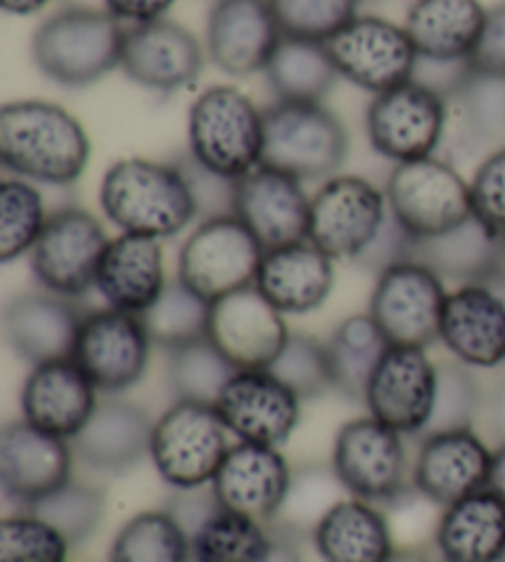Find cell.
I'll return each instance as SVG.
<instances>
[{"label": "cell", "mask_w": 505, "mask_h": 562, "mask_svg": "<svg viewBox=\"0 0 505 562\" xmlns=\"http://www.w3.org/2000/svg\"><path fill=\"white\" fill-rule=\"evenodd\" d=\"M92 158L82 122L45 99H20L0 109V164L13 178L67 188L85 176Z\"/></svg>", "instance_id": "1"}, {"label": "cell", "mask_w": 505, "mask_h": 562, "mask_svg": "<svg viewBox=\"0 0 505 562\" xmlns=\"http://www.w3.org/2000/svg\"><path fill=\"white\" fill-rule=\"evenodd\" d=\"M101 213L119 233L170 239L200 215L193 188L180 166L150 158H121L99 186Z\"/></svg>", "instance_id": "2"}, {"label": "cell", "mask_w": 505, "mask_h": 562, "mask_svg": "<svg viewBox=\"0 0 505 562\" xmlns=\"http://www.w3.org/2000/svg\"><path fill=\"white\" fill-rule=\"evenodd\" d=\"M124 43L126 25L106 8L65 5L37 25L30 55L49 82L85 89L121 69Z\"/></svg>", "instance_id": "3"}, {"label": "cell", "mask_w": 505, "mask_h": 562, "mask_svg": "<svg viewBox=\"0 0 505 562\" xmlns=\"http://www.w3.org/2000/svg\"><path fill=\"white\" fill-rule=\"evenodd\" d=\"M188 154L227 180L265 164V112L242 89L212 85L190 104Z\"/></svg>", "instance_id": "4"}, {"label": "cell", "mask_w": 505, "mask_h": 562, "mask_svg": "<svg viewBox=\"0 0 505 562\" xmlns=\"http://www.w3.org/2000/svg\"><path fill=\"white\" fill-rule=\"evenodd\" d=\"M348 146L346 126L323 102H274L265 109V166L301 183L338 176Z\"/></svg>", "instance_id": "5"}, {"label": "cell", "mask_w": 505, "mask_h": 562, "mask_svg": "<svg viewBox=\"0 0 505 562\" xmlns=\"http://www.w3.org/2000/svg\"><path fill=\"white\" fill-rule=\"evenodd\" d=\"M229 437L215 405L173 400L156 419L148 457L170 488L202 491L212 486L232 449Z\"/></svg>", "instance_id": "6"}, {"label": "cell", "mask_w": 505, "mask_h": 562, "mask_svg": "<svg viewBox=\"0 0 505 562\" xmlns=\"http://www.w3.org/2000/svg\"><path fill=\"white\" fill-rule=\"evenodd\" d=\"M330 469L352 498L385 506L414 488L404 435L372 415L346 422L333 439Z\"/></svg>", "instance_id": "7"}, {"label": "cell", "mask_w": 505, "mask_h": 562, "mask_svg": "<svg viewBox=\"0 0 505 562\" xmlns=\"http://www.w3.org/2000/svg\"><path fill=\"white\" fill-rule=\"evenodd\" d=\"M265 245L237 215L200 220L178 252V279L210 304L257 281Z\"/></svg>", "instance_id": "8"}, {"label": "cell", "mask_w": 505, "mask_h": 562, "mask_svg": "<svg viewBox=\"0 0 505 562\" xmlns=\"http://www.w3.org/2000/svg\"><path fill=\"white\" fill-rule=\"evenodd\" d=\"M385 195L392 217L414 243L447 233L473 215L469 180L439 156L397 164Z\"/></svg>", "instance_id": "9"}, {"label": "cell", "mask_w": 505, "mask_h": 562, "mask_svg": "<svg viewBox=\"0 0 505 562\" xmlns=\"http://www.w3.org/2000/svg\"><path fill=\"white\" fill-rule=\"evenodd\" d=\"M390 217L385 190L360 176H333L311 195L308 239L330 259H358Z\"/></svg>", "instance_id": "10"}, {"label": "cell", "mask_w": 505, "mask_h": 562, "mask_svg": "<svg viewBox=\"0 0 505 562\" xmlns=\"http://www.w3.org/2000/svg\"><path fill=\"white\" fill-rule=\"evenodd\" d=\"M447 281L417 259L382 269L370 294L368 314L390 346L429 348L439 344Z\"/></svg>", "instance_id": "11"}, {"label": "cell", "mask_w": 505, "mask_h": 562, "mask_svg": "<svg viewBox=\"0 0 505 562\" xmlns=\"http://www.w3.org/2000/svg\"><path fill=\"white\" fill-rule=\"evenodd\" d=\"M111 237L99 217L85 207L49 213L43 237L30 252V269L40 289L67 299H82L97 284V272Z\"/></svg>", "instance_id": "12"}, {"label": "cell", "mask_w": 505, "mask_h": 562, "mask_svg": "<svg viewBox=\"0 0 505 562\" xmlns=\"http://www.w3.org/2000/svg\"><path fill=\"white\" fill-rule=\"evenodd\" d=\"M447 128V99L417 82L375 94L366 112V132L375 154L392 164L439 154Z\"/></svg>", "instance_id": "13"}, {"label": "cell", "mask_w": 505, "mask_h": 562, "mask_svg": "<svg viewBox=\"0 0 505 562\" xmlns=\"http://www.w3.org/2000/svg\"><path fill=\"white\" fill-rule=\"evenodd\" d=\"M326 49L340 79L366 89L372 97L412 82L417 47L404 25L378 15H358L326 40Z\"/></svg>", "instance_id": "14"}, {"label": "cell", "mask_w": 505, "mask_h": 562, "mask_svg": "<svg viewBox=\"0 0 505 562\" xmlns=\"http://www.w3.org/2000/svg\"><path fill=\"white\" fill-rule=\"evenodd\" d=\"M150 340L144 318L119 308L87 311L72 360L85 370L99 393H126L144 380L150 360Z\"/></svg>", "instance_id": "15"}, {"label": "cell", "mask_w": 505, "mask_h": 562, "mask_svg": "<svg viewBox=\"0 0 505 562\" xmlns=\"http://www.w3.org/2000/svg\"><path fill=\"white\" fill-rule=\"evenodd\" d=\"M437 373L439 363L429 358L427 348L390 346L370 378L362 405L382 425L419 439L434 413Z\"/></svg>", "instance_id": "16"}, {"label": "cell", "mask_w": 505, "mask_h": 562, "mask_svg": "<svg viewBox=\"0 0 505 562\" xmlns=\"http://www.w3.org/2000/svg\"><path fill=\"white\" fill-rule=\"evenodd\" d=\"M205 59V45L186 25L160 18L126 27L121 72L148 92L176 94L198 85Z\"/></svg>", "instance_id": "17"}, {"label": "cell", "mask_w": 505, "mask_h": 562, "mask_svg": "<svg viewBox=\"0 0 505 562\" xmlns=\"http://www.w3.org/2000/svg\"><path fill=\"white\" fill-rule=\"evenodd\" d=\"M289 336L287 316L255 284L217 299L210 308L207 338L237 370H267Z\"/></svg>", "instance_id": "18"}, {"label": "cell", "mask_w": 505, "mask_h": 562, "mask_svg": "<svg viewBox=\"0 0 505 562\" xmlns=\"http://www.w3.org/2000/svg\"><path fill=\"white\" fill-rule=\"evenodd\" d=\"M294 469L279 447L237 441L227 451L210 491L220 508L261 524H274L287 504Z\"/></svg>", "instance_id": "19"}, {"label": "cell", "mask_w": 505, "mask_h": 562, "mask_svg": "<svg viewBox=\"0 0 505 562\" xmlns=\"http://www.w3.org/2000/svg\"><path fill=\"white\" fill-rule=\"evenodd\" d=\"M493 449L473 429L431 431L419 437L412 486L427 504L447 508L486 488Z\"/></svg>", "instance_id": "20"}, {"label": "cell", "mask_w": 505, "mask_h": 562, "mask_svg": "<svg viewBox=\"0 0 505 562\" xmlns=\"http://www.w3.org/2000/svg\"><path fill=\"white\" fill-rule=\"evenodd\" d=\"M301 405L271 370H237L215 407L237 441L281 447L299 427Z\"/></svg>", "instance_id": "21"}, {"label": "cell", "mask_w": 505, "mask_h": 562, "mask_svg": "<svg viewBox=\"0 0 505 562\" xmlns=\"http://www.w3.org/2000/svg\"><path fill=\"white\" fill-rule=\"evenodd\" d=\"M281 25L271 0H215L207 15V59L229 77L265 72L281 43Z\"/></svg>", "instance_id": "22"}, {"label": "cell", "mask_w": 505, "mask_h": 562, "mask_svg": "<svg viewBox=\"0 0 505 562\" xmlns=\"http://www.w3.org/2000/svg\"><path fill=\"white\" fill-rule=\"evenodd\" d=\"M72 441L47 435L20 417L0 435V484L3 494L30 508L72 481Z\"/></svg>", "instance_id": "23"}, {"label": "cell", "mask_w": 505, "mask_h": 562, "mask_svg": "<svg viewBox=\"0 0 505 562\" xmlns=\"http://www.w3.org/2000/svg\"><path fill=\"white\" fill-rule=\"evenodd\" d=\"M439 344L453 360L473 370L505 366V301L489 281L449 291Z\"/></svg>", "instance_id": "24"}, {"label": "cell", "mask_w": 505, "mask_h": 562, "mask_svg": "<svg viewBox=\"0 0 505 562\" xmlns=\"http://www.w3.org/2000/svg\"><path fill=\"white\" fill-rule=\"evenodd\" d=\"M235 215L265 249L308 239L311 195L299 178L265 166L237 180Z\"/></svg>", "instance_id": "25"}, {"label": "cell", "mask_w": 505, "mask_h": 562, "mask_svg": "<svg viewBox=\"0 0 505 562\" xmlns=\"http://www.w3.org/2000/svg\"><path fill=\"white\" fill-rule=\"evenodd\" d=\"M87 311L77 299L37 289L8 301L3 314L5 340L13 353L30 366L72 358Z\"/></svg>", "instance_id": "26"}, {"label": "cell", "mask_w": 505, "mask_h": 562, "mask_svg": "<svg viewBox=\"0 0 505 562\" xmlns=\"http://www.w3.org/2000/svg\"><path fill=\"white\" fill-rule=\"evenodd\" d=\"M99 390L72 358L33 366L23 390L20 413L47 435L72 441L99 407Z\"/></svg>", "instance_id": "27"}, {"label": "cell", "mask_w": 505, "mask_h": 562, "mask_svg": "<svg viewBox=\"0 0 505 562\" xmlns=\"http://www.w3.org/2000/svg\"><path fill=\"white\" fill-rule=\"evenodd\" d=\"M505 140V77L479 72L447 99V128L439 158L457 164L471 156H489Z\"/></svg>", "instance_id": "28"}, {"label": "cell", "mask_w": 505, "mask_h": 562, "mask_svg": "<svg viewBox=\"0 0 505 562\" xmlns=\"http://www.w3.org/2000/svg\"><path fill=\"white\" fill-rule=\"evenodd\" d=\"M255 286L284 316H306L326 304L336 286V259L311 239L267 249Z\"/></svg>", "instance_id": "29"}, {"label": "cell", "mask_w": 505, "mask_h": 562, "mask_svg": "<svg viewBox=\"0 0 505 562\" xmlns=\"http://www.w3.org/2000/svg\"><path fill=\"white\" fill-rule=\"evenodd\" d=\"M168 286L160 239L121 233L101 257L97 284L106 306L144 316Z\"/></svg>", "instance_id": "30"}, {"label": "cell", "mask_w": 505, "mask_h": 562, "mask_svg": "<svg viewBox=\"0 0 505 562\" xmlns=\"http://www.w3.org/2000/svg\"><path fill=\"white\" fill-rule=\"evenodd\" d=\"M154 425L156 419H150L138 405L124 400L99 403L85 429L72 439L75 459L106 474L134 469L150 454Z\"/></svg>", "instance_id": "31"}, {"label": "cell", "mask_w": 505, "mask_h": 562, "mask_svg": "<svg viewBox=\"0 0 505 562\" xmlns=\"http://www.w3.org/2000/svg\"><path fill=\"white\" fill-rule=\"evenodd\" d=\"M323 562H385L395 553V530L385 510L362 498H338L311 530Z\"/></svg>", "instance_id": "32"}, {"label": "cell", "mask_w": 505, "mask_h": 562, "mask_svg": "<svg viewBox=\"0 0 505 562\" xmlns=\"http://www.w3.org/2000/svg\"><path fill=\"white\" fill-rule=\"evenodd\" d=\"M434 548L441 562H503L505 504L491 488H481L441 508Z\"/></svg>", "instance_id": "33"}, {"label": "cell", "mask_w": 505, "mask_h": 562, "mask_svg": "<svg viewBox=\"0 0 505 562\" xmlns=\"http://www.w3.org/2000/svg\"><path fill=\"white\" fill-rule=\"evenodd\" d=\"M486 13L481 0H414L404 30L419 57L459 63L476 53Z\"/></svg>", "instance_id": "34"}, {"label": "cell", "mask_w": 505, "mask_h": 562, "mask_svg": "<svg viewBox=\"0 0 505 562\" xmlns=\"http://www.w3.org/2000/svg\"><path fill=\"white\" fill-rule=\"evenodd\" d=\"M412 259L427 265L444 281H457L459 286L473 284L505 267V237L491 233L471 215L467 223L447 233L417 239L412 247Z\"/></svg>", "instance_id": "35"}, {"label": "cell", "mask_w": 505, "mask_h": 562, "mask_svg": "<svg viewBox=\"0 0 505 562\" xmlns=\"http://www.w3.org/2000/svg\"><path fill=\"white\" fill-rule=\"evenodd\" d=\"M265 77L277 102H323L340 79L326 43L287 35L267 63Z\"/></svg>", "instance_id": "36"}, {"label": "cell", "mask_w": 505, "mask_h": 562, "mask_svg": "<svg viewBox=\"0 0 505 562\" xmlns=\"http://www.w3.org/2000/svg\"><path fill=\"white\" fill-rule=\"evenodd\" d=\"M388 348L385 334L370 314L343 318L326 340L333 390L352 403H362L370 378Z\"/></svg>", "instance_id": "37"}, {"label": "cell", "mask_w": 505, "mask_h": 562, "mask_svg": "<svg viewBox=\"0 0 505 562\" xmlns=\"http://www.w3.org/2000/svg\"><path fill=\"white\" fill-rule=\"evenodd\" d=\"M190 543L193 562H267L274 528L217 506L195 526Z\"/></svg>", "instance_id": "38"}, {"label": "cell", "mask_w": 505, "mask_h": 562, "mask_svg": "<svg viewBox=\"0 0 505 562\" xmlns=\"http://www.w3.org/2000/svg\"><path fill=\"white\" fill-rule=\"evenodd\" d=\"M193 543L173 510L150 508L131 516L111 540L109 562H190Z\"/></svg>", "instance_id": "39"}, {"label": "cell", "mask_w": 505, "mask_h": 562, "mask_svg": "<svg viewBox=\"0 0 505 562\" xmlns=\"http://www.w3.org/2000/svg\"><path fill=\"white\" fill-rule=\"evenodd\" d=\"M237 368L210 338L180 346L168 353V387L180 403L217 405Z\"/></svg>", "instance_id": "40"}, {"label": "cell", "mask_w": 505, "mask_h": 562, "mask_svg": "<svg viewBox=\"0 0 505 562\" xmlns=\"http://www.w3.org/2000/svg\"><path fill=\"white\" fill-rule=\"evenodd\" d=\"M210 301L195 294L178 277L168 281L164 294L150 306L144 316V326L148 330L154 346L164 348L166 353L180 346L195 344L200 338H207L210 330Z\"/></svg>", "instance_id": "41"}, {"label": "cell", "mask_w": 505, "mask_h": 562, "mask_svg": "<svg viewBox=\"0 0 505 562\" xmlns=\"http://www.w3.org/2000/svg\"><path fill=\"white\" fill-rule=\"evenodd\" d=\"M49 213L35 183L23 178H5L0 183V262L10 265L30 257L43 237Z\"/></svg>", "instance_id": "42"}, {"label": "cell", "mask_w": 505, "mask_h": 562, "mask_svg": "<svg viewBox=\"0 0 505 562\" xmlns=\"http://www.w3.org/2000/svg\"><path fill=\"white\" fill-rule=\"evenodd\" d=\"M23 510H33L35 516L63 530V536L72 543V548H77L85 546L101 526V518L106 514V494L92 484L72 479L55 494Z\"/></svg>", "instance_id": "43"}, {"label": "cell", "mask_w": 505, "mask_h": 562, "mask_svg": "<svg viewBox=\"0 0 505 562\" xmlns=\"http://www.w3.org/2000/svg\"><path fill=\"white\" fill-rule=\"evenodd\" d=\"M72 543L45 518L20 508L0 520V562H69Z\"/></svg>", "instance_id": "44"}, {"label": "cell", "mask_w": 505, "mask_h": 562, "mask_svg": "<svg viewBox=\"0 0 505 562\" xmlns=\"http://www.w3.org/2000/svg\"><path fill=\"white\" fill-rule=\"evenodd\" d=\"M267 370H271L289 390H294L303 403L333 390L326 344L306 334H291Z\"/></svg>", "instance_id": "45"}, {"label": "cell", "mask_w": 505, "mask_h": 562, "mask_svg": "<svg viewBox=\"0 0 505 562\" xmlns=\"http://www.w3.org/2000/svg\"><path fill=\"white\" fill-rule=\"evenodd\" d=\"M479 407L481 387L476 375H473V368L459 363V360L439 363L437 400H434V413L424 435L449 429H473Z\"/></svg>", "instance_id": "46"}, {"label": "cell", "mask_w": 505, "mask_h": 562, "mask_svg": "<svg viewBox=\"0 0 505 562\" xmlns=\"http://www.w3.org/2000/svg\"><path fill=\"white\" fill-rule=\"evenodd\" d=\"M287 37L326 43L358 18L362 0H271Z\"/></svg>", "instance_id": "47"}, {"label": "cell", "mask_w": 505, "mask_h": 562, "mask_svg": "<svg viewBox=\"0 0 505 562\" xmlns=\"http://www.w3.org/2000/svg\"><path fill=\"white\" fill-rule=\"evenodd\" d=\"M469 186L473 217L505 237V146L481 158Z\"/></svg>", "instance_id": "48"}, {"label": "cell", "mask_w": 505, "mask_h": 562, "mask_svg": "<svg viewBox=\"0 0 505 562\" xmlns=\"http://www.w3.org/2000/svg\"><path fill=\"white\" fill-rule=\"evenodd\" d=\"M479 72L505 77V0L489 8L481 43L471 57Z\"/></svg>", "instance_id": "49"}, {"label": "cell", "mask_w": 505, "mask_h": 562, "mask_svg": "<svg viewBox=\"0 0 505 562\" xmlns=\"http://www.w3.org/2000/svg\"><path fill=\"white\" fill-rule=\"evenodd\" d=\"M176 0H104V8L126 27L154 23L166 18Z\"/></svg>", "instance_id": "50"}, {"label": "cell", "mask_w": 505, "mask_h": 562, "mask_svg": "<svg viewBox=\"0 0 505 562\" xmlns=\"http://www.w3.org/2000/svg\"><path fill=\"white\" fill-rule=\"evenodd\" d=\"M267 562H301L294 533L289 528L274 524V546H271Z\"/></svg>", "instance_id": "51"}, {"label": "cell", "mask_w": 505, "mask_h": 562, "mask_svg": "<svg viewBox=\"0 0 505 562\" xmlns=\"http://www.w3.org/2000/svg\"><path fill=\"white\" fill-rule=\"evenodd\" d=\"M486 488H491L505 504V441H498V447L493 449Z\"/></svg>", "instance_id": "52"}, {"label": "cell", "mask_w": 505, "mask_h": 562, "mask_svg": "<svg viewBox=\"0 0 505 562\" xmlns=\"http://www.w3.org/2000/svg\"><path fill=\"white\" fill-rule=\"evenodd\" d=\"M491 429L498 441H505V380L491 400Z\"/></svg>", "instance_id": "53"}, {"label": "cell", "mask_w": 505, "mask_h": 562, "mask_svg": "<svg viewBox=\"0 0 505 562\" xmlns=\"http://www.w3.org/2000/svg\"><path fill=\"white\" fill-rule=\"evenodd\" d=\"M49 3H53V0H0V8H3L8 15L27 18L40 13V10H45Z\"/></svg>", "instance_id": "54"}, {"label": "cell", "mask_w": 505, "mask_h": 562, "mask_svg": "<svg viewBox=\"0 0 505 562\" xmlns=\"http://www.w3.org/2000/svg\"><path fill=\"white\" fill-rule=\"evenodd\" d=\"M385 562H431V558L419 548H397Z\"/></svg>", "instance_id": "55"}, {"label": "cell", "mask_w": 505, "mask_h": 562, "mask_svg": "<svg viewBox=\"0 0 505 562\" xmlns=\"http://www.w3.org/2000/svg\"><path fill=\"white\" fill-rule=\"evenodd\" d=\"M483 281H489V284L498 291V294L503 296V301H505V267L503 269H498L496 274H491L489 279H483Z\"/></svg>", "instance_id": "56"}, {"label": "cell", "mask_w": 505, "mask_h": 562, "mask_svg": "<svg viewBox=\"0 0 505 562\" xmlns=\"http://www.w3.org/2000/svg\"><path fill=\"white\" fill-rule=\"evenodd\" d=\"M503 562H505V560H503Z\"/></svg>", "instance_id": "57"}]
</instances>
